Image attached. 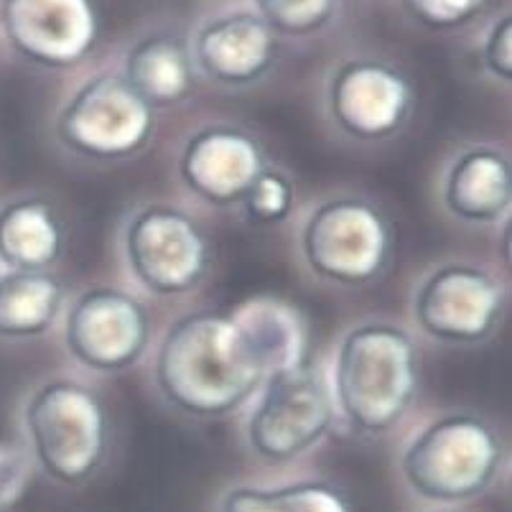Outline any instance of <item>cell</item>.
Masks as SVG:
<instances>
[{"label":"cell","instance_id":"cell-3","mask_svg":"<svg viewBox=\"0 0 512 512\" xmlns=\"http://www.w3.org/2000/svg\"><path fill=\"white\" fill-rule=\"evenodd\" d=\"M31 464L62 487H82L105 467L113 449V421L102 395L74 377L36 385L21 411Z\"/></svg>","mask_w":512,"mask_h":512},{"label":"cell","instance_id":"cell-16","mask_svg":"<svg viewBox=\"0 0 512 512\" xmlns=\"http://www.w3.org/2000/svg\"><path fill=\"white\" fill-rule=\"evenodd\" d=\"M64 253V225L51 199L23 194L0 207V268L49 271Z\"/></svg>","mask_w":512,"mask_h":512},{"label":"cell","instance_id":"cell-22","mask_svg":"<svg viewBox=\"0 0 512 512\" xmlns=\"http://www.w3.org/2000/svg\"><path fill=\"white\" fill-rule=\"evenodd\" d=\"M334 0H258L263 23L276 34H314L332 16Z\"/></svg>","mask_w":512,"mask_h":512},{"label":"cell","instance_id":"cell-18","mask_svg":"<svg viewBox=\"0 0 512 512\" xmlns=\"http://www.w3.org/2000/svg\"><path fill=\"white\" fill-rule=\"evenodd\" d=\"M64 286L51 271L0 273V339L31 342L51 329L64 314Z\"/></svg>","mask_w":512,"mask_h":512},{"label":"cell","instance_id":"cell-10","mask_svg":"<svg viewBox=\"0 0 512 512\" xmlns=\"http://www.w3.org/2000/svg\"><path fill=\"white\" fill-rule=\"evenodd\" d=\"M64 349L90 372L115 375L136 367L151 347L153 324L138 296L115 286L79 291L64 306Z\"/></svg>","mask_w":512,"mask_h":512},{"label":"cell","instance_id":"cell-20","mask_svg":"<svg viewBox=\"0 0 512 512\" xmlns=\"http://www.w3.org/2000/svg\"><path fill=\"white\" fill-rule=\"evenodd\" d=\"M217 512H355L342 487L327 479H299V482L235 484L220 497Z\"/></svg>","mask_w":512,"mask_h":512},{"label":"cell","instance_id":"cell-6","mask_svg":"<svg viewBox=\"0 0 512 512\" xmlns=\"http://www.w3.org/2000/svg\"><path fill=\"white\" fill-rule=\"evenodd\" d=\"M337 418L329 372L309 357L265 375L245 421V446L260 464L283 467L316 449Z\"/></svg>","mask_w":512,"mask_h":512},{"label":"cell","instance_id":"cell-24","mask_svg":"<svg viewBox=\"0 0 512 512\" xmlns=\"http://www.w3.org/2000/svg\"><path fill=\"white\" fill-rule=\"evenodd\" d=\"M482 0H411V8L426 26L451 29L472 18Z\"/></svg>","mask_w":512,"mask_h":512},{"label":"cell","instance_id":"cell-1","mask_svg":"<svg viewBox=\"0 0 512 512\" xmlns=\"http://www.w3.org/2000/svg\"><path fill=\"white\" fill-rule=\"evenodd\" d=\"M265 367L230 311H189L166 329L153 357V383L174 411L199 421L248 406Z\"/></svg>","mask_w":512,"mask_h":512},{"label":"cell","instance_id":"cell-9","mask_svg":"<svg viewBox=\"0 0 512 512\" xmlns=\"http://www.w3.org/2000/svg\"><path fill=\"white\" fill-rule=\"evenodd\" d=\"M507 293L500 278L469 260L441 263L418 281L411 314L418 332L446 347H474L500 329Z\"/></svg>","mask_w":512,"mask_h":512},{"label":"cell","instance_id":"cell-4","mask_svg":"<svg viewBox=\"0 0 512 512\" xmlns=\"http://www.w3.org/2000/svg\"><path fill=\"white\" fill-rule=\"evenodd\" d=\"M505 464L502 436L477 413H441L423 423L400 454L408 490L426 502L462 505L497 482Z\"/></svg>","mask_w":512,"mask_h":512},{"label":"cell","instance_id":"cell-17","mask_svg":"<svg viewBox=\"0 0 512 512\" xmlns=\"http://www.w3.org/2000/svg\"><path fill=\"white\" fill-rule=\"evenodd\" d=\"M230 314L250 339L265 375L309 360V324L304 314L281 296H250Z\"/></svg>","mask_w":512,"mask_h":512},{"label":"cell","instance_id":"cell-25","mask_svg":"<svg viewBox=\"0 0 512 512\" xmlns=\"http://www.w3.org/2000/svg\"><path fill=\"white\" fill-rule=\"evenodd\" d=\"M512 29H510V18H502V21L495 23V29L487 36V44H484V67L497 82H505L510 85L512 79Z\"/></svg>","mask_w":512,"mask_h":512},{"label":"cell","instance_id":"cell-26","mask_svg":"<svg viewBox=\"0 0 512 512\" xmlns=\"http://www.w3.org/2000/svg\"><path fill=\"white\" fill-rule=\"evenodd\" d=\"M434 512H462V510H451V507H441V510H434Z\"/></svg>","mask_w":512,"mask_h":512},{"label":"cell","instance_id":"cell-5","mask_svg":"<svg viewBox=\"0 0 512 512\" xmlns=\"http://www.w3.org/2000/svg\"><path fill=\"white\" fill-rule=\"evenodd\" d=\"M393 253V222L362 194L321 199L299 227L301 263L316 281L329 286H370L385 276Z\"/></svg>","mask_w":512,"mask_h":512},{"label":"cell","instance_id":"cell-19","mask_svg":"<svg viewBox=\"0 0 512 512\" xmlns=\"http://www.w3.org/2000/svg\"><path fill=\"white\" fill-rule=\"evenodd\" d=\"M123 77L153 110L171 107L192 95L194 62L176 41L151 39L130 51Z\"/></svg>","mask_w":512,"mask_h":512},{"label":"cell","instance_id":"cell-23","mask_svg":"<svg viewBox=\"0 0 512 512\" xmlns=\"http://www.w3.org/2000/svg\"><path fill=\"white\" fill-rule=\"evenodd\" d=\"M31 459L26 449L0 441V512L11 507L31 482Z\"/></svg>","mask_w":512,"mask_h":512},{"label":"cell","instance_id":"cell-2","mask_svg":"<svg viewBox=\"0 0 512 512\" xmlns=\"http://www.w3.org/2000/svg\"><path fill=\"white\" fill-rule=\"evenodd\" d=\"M329 385L342 421L367 436L388 434L421 390L416 337L398 321H360L339 339Z\"/></svg>","mask_w":512,"mask_h":512},{"label":"cell","instance_id":"cell-15","mask_svg":"<svg viewBox=\"0 0 512 512\" xmlns=\"http://www.w3.org/2000/svg\"><path fill=\"white\" fill-rule=\"evenodd\" d=\"M194 59L217 85L248 87L260 82L273 67L276 39L263 18L235 13L209 23L197 36Z\"/></svg>","mask_w":512,"mask_h":512},{"label":"cell","instance_id":"cell-11","mask_svg":"<svg viewBox=\"0 0 512 512\" xmlns=\"http://www.w3.org/2000/svg\"><path fill=\"white\" fill-rule=\"evenodd\" d=\"M413 87L403 72L377 59H352L327 82V118L357 143L390 141L413 113Z\"/></svg>","mask_w":512,"mask_h":512},{"label":"cell","instance_id":"cell-27","mask_svg":"<svg viewBox=\"0 0 512 512\" xmlns=\"http://www.w3.org/2000/svg\"><path fill=\"white\" fill-rule=\"evenodd\" d=\"M0 273H3V268H0Z\"/></svg>","mask_w":512,"mask_h":512},{"label":"cell","instance_id":"cell-13","mask_svg":"<svg viewBox=\"0 0 512 512\" xmlns=\"http://www.w3.org/2000/svg\"><path fill=\"white\" fill-rule=\"evenodd\" d=\"M0 21L21 57L49 69L79 64L97 39L90 0H6Z\"/></svg>","mask_w":512,"mask_h":512},{"label":"cell","instance_id":"cell-7","mask_svg":"<svg viewBox=\"0 0 512 512\" xmlns=\"http://www.w3.org/2000/svg\"><path fill=\"white\" fill-rule=\"evenodd\" d=\"M54 136L64 151L85 161H128L156 138V110L123 74H97L64 102Z\"/></svg>","mask_w":512,"mask_h":512},{"label":"cell","instance_id":"cell-8","mask_svg":"<svg viewBox=\"0 0 512 512\" xmlns=\"http://www.w3.org/2000/svg\"><path fill=\"white\" fill-rule=\"evenodd\" d=\"M130 278L156 299L197 291L212 265V242L186 209L146 204L130 214L120 235Z\"/></svg>","mask_w":512,"mask_h":512},{"label":"cell","instance_id":"cell-12","mask_svg":"<svg viewBox=\"0 0 512 512\" xmlns=\"http://www.w3.org/2000/svg\"><path fill=\"white\" fill-rule=\"evenodd\" d=\"M268 166L258 138L240 125H204L186 138L176 161L184 189L212 207H240Z\"/></svg>","mask_w":512,"mask_h":512},{"label":"cell","instance_id":"cell-14","mask_svg":"<svg viewBox=\"0 0 512 512\" xmlns=\"http://www.w3.org/2000/svg\"><path fill=\"white\" fill-rule=\"evenodd\" d=\"M441 204L462 225L505 222L512 209L510 156L495 146L462 148L441 176Z\"/></svg>","mask_w":512,"mask_h":512},{"label":"cell","instance_id":"cell-21","mask_svg":"<svg viewBox=\"0 0 512 512\" xmlns=\"http://www.w3.org/2000/svg\"><path fill=\"white\" fill-rule=\"evenodd\" d=\"M242 214L258 227H273L286 222L296 209V184L276 166H265L240 202Z\"/></svg>","mask_w":512,"mask_h":512}]
</instances>
